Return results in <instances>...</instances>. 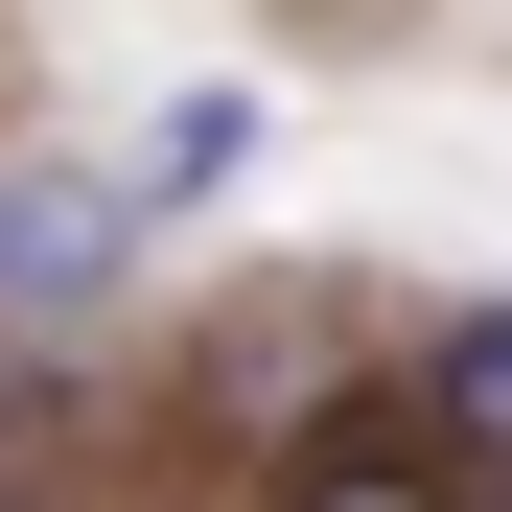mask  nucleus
Here are the masks:
<instances>
[{
  "mask_svg": "<svg viewBox=\"0 0 512 512\" xmlns=\"http://www.w3.org/2000/svg\"><path fill=\"white\" fill-rule=\"evenodd\" d=\"M117 256H140V210L94 187V163H0V303H24V326H70Z\"/></svg>",
  "mask_w": 512,
  "mask_h": 512,
  "instance_id": "f257e3e1",
  "label": "nucleus"
},
{
  "mask_svg": "<svg viewBox=\"0 0 512 512\" xmlns=\"http://www.w3.org/2000/svg\"><path fill=\"white\" fill-rule=\"evenodd\" d=\"M419 443H443V489H466V512L512 489V303H466V326H419Z\"/></svg>",
  "mask_w": 512,
  "mask_h": 512,
  "instance_id": "f03ea898",
  "label": "nucleus"
},
{
  "mask_svg": "<svg viewBox=\"0 0 512 512\" xmlns=\"http://www.w3.org/2000/svg\"><path fill=\"white\" fill-rule=\"evenodd\" d=\"M233 163H256V94H163V140H140L117 210H187V187H233Z\"/></svg>",
  "mask_w": 512,
  "mask_h": 512,
  "instance_id": "7ed1b4c3",
  "label": "nucleus"
},
{
  "mask_svg": "<svg viewBox=\"0 0 512 512\" xmlns=\"http://www.w3.org/2000/svg\"><path fill=\"white\" fill-rule=\"evenodd\" d=\"M280 512H466V489H443V466H396V443H350V466H303Z\"/></svg>",
  "mask_w": 512,
  "mask_h": 512,
  "instance_id": "20e7f679",
  "label": "nucleus"
}]
</instances>
